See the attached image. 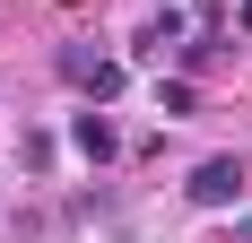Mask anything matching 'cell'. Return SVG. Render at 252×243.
Instances as JSON below:
<instances>
[{"label": "cell", "instance_id": "6da1fadb", "mask_svg": "<svg viewBox=\"0 0 252 243\" xmlns=\"http://www.w3.org/2000/svg\"><path fill=\"white\" fill-rule=\"evenodd\" d=\"M183 200H191V209H235V200H244V156H200L191 182H183Z\"/></svg>", "mask_w": 252, "mask_h": 243}, {"label": "cell", "instance_id": "7a4b0ae2", "mask_svg": "<svg viewBox=\"0 0 252 243\" xmlns=\"http://www.w3.org/2000/svg\"><path fill=\"white\" fill-rule=\"evenodd\" d=\"M70 148H78V156H87V165H104V156H122V130H113V122H104L96 104H87V113L70 122Z\"/></svg>", "mask_w": 252, "mask_h": 243}, {"label": "cell", "instance_id": "3957f363", "mask_svg": "<svg viewBox=\"0 0 252 243\" xmlns=\"http://www.w3.org/2000/svg\"><path fill=\"white\" fill-rule=\"evenodd\" d=\"M165 44H183V18H174V9H165L157 26H139V44H130V52H139V61H165Z\"/></svg>", "mask_w": 252, "mask_h": 243}, {"label": "cell", "instance_id": "277c9868", "mask_svg": "<svg viewBox=\"0 0 252 243\" xmlns=\"http://www.w3.org/2000/svg\"><path fill=\"white\" fill-rule=\"evenodd\" d=\"M78 87H87V104H113V96H122V61H87Z\"/></svg>", "mask_w": 252, "mask_h": 243}, {"label": "cell", "instance_id": "5b68a950", "mask_svg": "<svg viewBox=\"0 0 252 243\" xmlns=\"http://www.w3.org/2000/svg\"><path fill=\"white\" fill-rule=\"evenodd\" d=\"M157 113H165V122L191 113V78H157Z\"/></svg>", "mask_w": 252, "mask_h": 243}, {"label": "cell", "instance_id": "8992f818", "mask_svg": "<svg viewBox=\"0 0 252 243\" xmlns=\"http://www.w3.org/2000/svg\"><path fill=\"white\" fill-rule=\"evenodd\" d=\"M235 243H252V217H244V226H235Z\"/></svg>", "mask_w": 252, "mask_h": 243}, {"label": "cell", "instance_id": "52a82bcc", "mask_svg": "<svg viewBox=\"0 0 252 243\" xmlns=\"http://www.w3.org/2000/svg\"><path fill=\"white\" fill-rule=\"evenodd\" d=\"M244 26H252V0H244Z\"/></svg>", "mask_w": 252, "mask_h": 243}]
</instances>
